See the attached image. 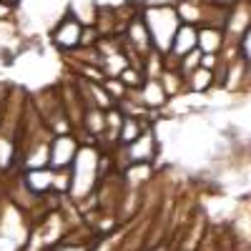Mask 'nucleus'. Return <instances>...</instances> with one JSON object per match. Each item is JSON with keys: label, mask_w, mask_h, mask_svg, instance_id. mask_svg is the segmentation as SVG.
Segmentation results:
<instances>
[{"label": "nucleus", "mask_w": 251, "mask_h": 251, "mask_svg": "<svg viewBox=\"0 0 251 251\" xmlns=\"http://www.w3.org/2000/svg\"><path fill=\"white\" fill-rule=\"evenodd\" d=\"M149 251H171L169 246H166V244H158V246H151Z\"/></svg>", "instance_id": "nucleus-19"}, {"label": "nucleus", "mask_w": 251, "mask_h": 251, "mask_svg": "<svg viewBox=\"0 0 251 251\" xmlns=\"http://www.w3.org/2000/svg\"><path fill=\"white\" fill-rule=\"evenodd\" d=\"M133 98L141 103V106L149 111V113H156V111H163L166 106H169V96H166L163 86L158 78H146L143 86L138 91H131Z\"/></svg>", "instance_id": "nucleus-5"}, {"label": "nucleus", "mask_w": 251, "mask_h": 251, "mask_svg": "<svg viewBox=\"0 0 251 251\" xmlns=\"http://www.w3.org/2000/svg\"><path fill=\"white\" fill-rule=\"evenodd\" d=\"M141 18H143L146 28H149L153 50L169 53L171 40H174V35H176V30H178V25H181V20H178L174 5H166V3L143 5V8H141Z\"/></svg>", "instance_id": "nucleus-1"}, {"label": "nucleus", "mask_w": 251, "mask_h": 251, "mask_svg": "<svg viewBox=\"0 0 251 251\" xmlns=\"http://www.w3.org/2000/svg\"><path fill=\"white\" fill-rule=\"evenodd\" d=\"M75 131H83L86 136H91L96 143H100V138L106 136V111L100 108H86V113H83L80 118V126Z\"/></svg>", "instance_id": "nucleus-7"}, {"label": "nucleus", "mask_w": 251, "mask_h": 251, "mask_svg": "<svg viewBox=\"0 0 251 251\" xmlns=\"http://www.w3.org/2000/svg\"><path fill=\"white\" fill-rule=\"evenodd\" d=\"M201 66V50L196 48V50H191V53H186L181 60H178V73L186 78L188 73H194L196 68Z\"/></svg>", "instance_id": "nucleus-15"}, {"label": "nucleus", "mask_w": 251, "mask_h": 251, "mask_svg": "<svg viewBox=\"0 0 251 251\" xmlns=\"http://www.w3.org/2000/svg\"><path fill=\"white\" fill-rule=\"evenodd\" d=\"M224 46H226L224 28H219V25H199V43H196V48L201 53H219L221 55Z\"/></svg>", "instance_id": "nucleus-8"}, {"label": "nucleus", "mask_w": 251, "mask_h": 251, "mask_svg": "<svg viewBox=\"0 0 251 251\" xmlns=\"http://www.w3.org/2000/svg\"><path fill=\"white\" fill-rule=\"evenodd\" d=\"M146 126H151V123L143 121V118H136V116H123V126H121V131H118V146L133 143L141 136V131L146 128Z\"/></svg>", "instance_id": "nucleus-10"}, {"label": "nucleus", "mask_w": 251, "mask_h": 251, "mask_svg": "<svg viewBox=\"0 0 251 251\" xmlns=\"http://www.w3.org/2000/svg\"><path fill=\"white\" fill-rule=\"evenodd\" d=\"M186 83V93L191 96H203L214 88V71H206V68H196L194 73H188L183 78Z\"/></svg>", "instance_id": "nucleus-9"}, {"label": "nucleus", "mask_w": 251, "mask_h": 251, "mask_svg": "<svg viewBox=\"0 0 251 251\" xmlns=\"http://www.w3.org/2000/svg\"><path fill=\"white\" fill-rule=\"evenodd\" d=\"M158 80H161V86H163L166 96H169V100H171V98H178V96L186 93V83H183V75H181L178 71L163 68V73L158 75Z\"/></svg>", "instance_id": "nucleus-12"}, {"label": "nucleus", "mask_w": 251, "mask_h": 251, "mask_svg": "<svg viewBox=\"0 0 251 251\" xmlns=\"http://www.w3.org/2000/svg\"><path fill=\"white\" fill-rule=\"evenodd\" d=\"M78 149H80V141L75 138V133L53 136L48 143V169H53V171L71 169L78 156Z\"/></svg>", "instance_id": "nucleus-3"}, {"label": "nucleus", "mask_w": 251, "mask_h": 251, "mask_svg": "<svg viewBox=\"0 0 251 251\" xmlns=\"http://www.w3.org/2000/svg\"><path fill=\"white\" fill-rule=\"evenodd\" d=\"M100 86H103V88H106V93H108V96L113 98V103H118V100H123L126 96H128V93H131V91H128V88H126V86H123V83H121V78H103V80H100Z\"/></svg>", "instance_id": "nucleus-14"}, {"label": "nucleus", "mask_w": 251, "mask_h": 251, "mask_svg": "<svg viewBox=\"0 0 251 251\" xmlns=\"http://www.w3.org/2000/svg\"><path fill=\"white\" fill-rule=\"evenodd\" d=\"M219 63H221V55H219V53H201V66H199V68L216 71Z\"/></svg>", "instance_id": "nucleus-17"}, {"label": "nucleus", "mask_w": 251, "mask_h": 251, "mask_svg": "<svg viewBox=\"0 0 251 251\" xmlns=\"http://www.w3.org/2000/svg\"><path fill=\"white\" fill-rule=\"evenodd\" d=\"M0 5H5V8H10V10H15V8L20 5V0H0Z\"/></svg>", "instance_id": "nucleus-18"}, {"label": "nucleus", "mask_w": 251, "mask_h": 251, "mask_svg": "<svg viewBox=\"0 0 251 251\" xmlns=\"http://www.w3.org/2000/svg\"><path fill=\"white\" fill-rule=\"evenodd\" d=\"M80 35H83V23L68 10L66 15H63L55 28L50 30V43L66 55H73L78 48H80Z\"/></svg>", "instance_id": "nucleus-2"}, {"label": "nucleus", "mask_w": 251, "mask_h": 251, "mask_svg": "<svg viewBox=\"0 0 251 251\" xmlns=\"http://www.w3.org/2000/svg\"><path fill=\"white\" fill-rule=\"evenodd\" d=\"M98 66H100V71H103V75H106V78H118L126 68L131 66V60H128V55H126V50H118L113 55L100 58Z\"/></svg>", "instance_id": "nucleus-11"}, {"label": "nucleus", "mask_w": 251, "mask_h": 251, "mask_svg": "<svg viewBox=\"0 0 251 251\" xmlns=\"http://www.w3.org/2000/svg\"><path fill=\"white\" fill-rule=\"evenodd\" d=\"M88 246H91V241H75V236H73V234H68L60 244L50 246L48 251H88Z\"/></svg>", "instance_id": "nucleus-16"}, {"label": "nucleus", "mask_w": 251, "mask_h": 251, "mask_svg": "<svg viewBox=\"0 0 251 251\" xmlns=\"http://www.w3.org/2000/svg\"><path fill=\"white\" fill-rule=\"evenodd\" d=\"M126 151V158H128V166L131 163H153L156 156H158V138H156V128L153 126H146V128L141 131V136L123 146Z\"/></svg>", "instance_id": "nucleus-4"}, {"label": "nucleus", "mask_w": 251, "mask_h": 251, "mask_svg": "<svg viewBox=\"0 0 251 251\" xmlns=\"http://www.w3.org/2000/svg\"><path fill=\"white\" fill-rule=\"evenodd\" d=\"M20 183H23L28 191L40 201L46 194L53 191V169H28V171H20Z\"/></svg>", "instance_id": "nucleus-6"}, {"label": "nucleus", "mask_w": 251, "mask_h": 251, "mask_svg": "<svg viewBox=\"0 0 251 251\" xmlns=\"http://www.w3.org/2000/svg\"><path fill=\"white\" fill-rule=\"evenodd\" d=\"M118 78H121V83H123L128 91H138V88L143 86V80H146V73H143L141 66H128Z\"/></svg>", "instance_id": "nucleus-13"}]
</instances>
